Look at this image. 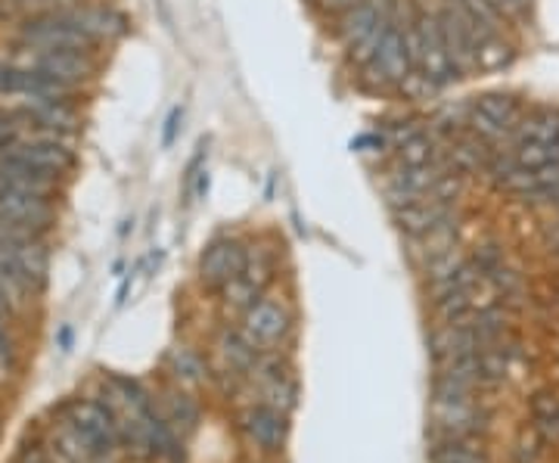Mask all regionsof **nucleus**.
<instances>
[{
    "label": "nucleus",
    "mask_w": 559,
    "mask_h": 463,
    "mask_svg": "<svg viewBox=\"0 0 559 463\" xmlns=\"http://www.w3.org/2000/svg\"><path fill=\"white\" fill-rule=\"evenodd\" d=\"M404 25H407V40H411V54H414V72L419 79L426 81L432 91L451 87L454 81H460L457 66L451 62L444 38H441L436 10L407 7Z\"/></svg>",
    "instance_id": "f257e3e1"
},
{
    "label": "nucleus",
    "mask_w": 559,
    "mask_h": 463,
    "mask_svg": "<svg viewBox=\"0 0 559 463\" xmlns=\"http://www.w3.org/2000/svg\"><path fill=\"white\" fill-rule=\"evenodd\" d=\"M432 420H436V442L448 439H476L488 426V414L476 399L466 402H432Z\"/></svg>",
    "instance_id": "f8f14e48"
},
{
    "label": "nucleus",
    "mask_w": 559,
    "mask_h": 463,
    "mask_svg": "<svg viewBox=\"0 0 559 463\" xmlns=\"http://www.w3.org/2000/svg\"><path fill=\"white\" fill-rule=\"evenodd\" d=\"M392 218L399 224V230L414 240V237H423L429 230H436L441 224L457 222V202H439V200H419L414 205H404V209H395Z\"/></svg>",
    "instance_id": "4468645a"
},
{
    "label": "nucleus",
    "mask_w": 559,
    "mask_h": 463,
    "mask_svg": "<svg viewBox=\"0 0 559 463\" xmlns=\"http://www.w3.org/2000/svg\"><path fill=\"white\" fill-rule=\"evenodd\" d=\"M240 432L246 436V442L252 448H259L261 454H280L286 448L289 439V414H283L277 407L264 402H252L249 407H242L240 417Z\"/></svg>",
    "instance_id": "9d476101"
},
{
    "label": "nucleus",
    "mask_w": 559,
    "mask_h": 463,
    "mask_svg": "<svg viewBox=\"0 0 559 463\" xmlns=\"http://www.w3.org/2000/svg\"><path fill=\"white\" fill-rule=\"evenodd\" d=\"M159 407L162 414H165V420L171 424V429L178 432L183 442L197 432V426H200V404H197V399L190 392H183L180 385H175V389L165 392V402Z\"/></svg>",
    "instance_id": "6ab92c4d"
},
{
    "label": "nucleus",
    "mask_w": 559,
    "mask_h": 463,
    "mask_svg": "<svg viewBox=\"0 0 559 463\" xmlns=\"http://www.w3.org/2000/svg\"><path fill=\"white\" fill-rule=\"evenodd\" d=\"M20 44H25L28 50H75V54L97 50V44L66 16V10L28 16L20 25Z\"/></svg>",
    "instance_id": "423d86ee"
},
{
    "label": "nucleus",
    "mask_w": 559,
    "mask_h": 463,
    "mask_svg": "<svg viewBox=\"0 0 559 463\" xmlns=\"http://www.w3.org/2000/svg\"><path fill=\"white\" fill-rule=\"evenodd\" d=\"M215 355L224 364V373H230L237 380H246L261 358V352L242 336V330H221L215 340Z\"/></svg>",
    "instance_id": "f3484780"
},
{
    "label": "nucleus",
    "mask_w": 559,
    "mask_h": 463,
    "mask_svg": "<svg viewBox=\"0 0 559 463\" xmlns=\"http://www.w3.org/2000/svg\"><path fill=\"white\" fill-rule=\"evenodd\" d=\"M360 69L370 75L373 87H380V91H392V87L401 91L414 79V54H411V40H407V25L401 16L385 28L380 47Z\"/></svg>",
    "instance_id": "20e7f679"
},
{
    "label": "nucleus",
    "mask_w": 559,
    "mask_h": 463,
    "mask_svg": "<svg viewBox=\"0 0 559 463\" xmlns=\"http://www.w3.org/2000/svg\"><path fill=\"white\" fill-rule=\"evenodd\" d=\"M441 156H444V150H439V143H436L429 128H411V131L395 143V159H399V165L419 168V165L439 162Z\"/></svg>",
    "instance_id": "aec40b11"
},
{
    "label": "nucleus",
    "mask_w": 559,
    "mask_h": 463,
    "mask_svg": "<svg viewBox=\"0 0 559 463\" xmlns=\"http://www.w3.org/2000/svg\"><path fill=\"white\" fill-rule=\"evenodd\" d=\"M395 20H399V0H360L352 10H345L342 16H336V38L345 47V57L364 66Z\"/></svg>",
    "instance_id": "f03ea898"
},
{
    "label": "nucleus",
    "mask_w": 559,
    "mask_h": 463,
    "mask_svg": "<svg viewBox=\"0 0 559 463\" xmlns=\"http://www.w3.org/2000/svg\"><path fill=\"white\" fill-rule=\"evenodd\" d=\"M180 121H183V109H180V106H175V109L168 112V119H165V128H162V146H165V150H171V146H175V141H178Z\"/></svg>",
    "instance_id": "a878e982"
},
{
    "label": "nucleus",
    "mask_w": 559,
    "mask_h": 463,
    "mask_svg": "<svg viewBox=\"0 0 559 463\" xmlns=\"http://www.w3.org/2000/svg\"><path fill=\"white\" fill-rule=\"evenodd\" d=\"M293 311L289 305L280 299H267L259 296L255 302L242 311L240 330L249 343L255 345L259 352H280V345L289 340L293 333Z\"/></svg>",
    "instance_id": "1a4fd4ad"
},
{
    "label": "nucleus",
    "mask_w": 559,
    "mask_h": 463,
    "mask_svg": "<svg viewBox=\"0 0 559 463\" xmlns=\"http://www.w3.org/2000/svg\"><path fill=\"white\" fill-rule=\"evenodd\" d=\"M81 0H10V7H16L28 16H40V13H60L66 7H75Z\"/></svg>",
    "instance_id": "393cba45"
},
{
    "label": "nucleus",
    "mask_w": 559,
    "mask_h": 463,
    "mask_svg": "<svg viewBox=\"0 0 559 463\" xmlns=\"http://www.w3.org/2000/svg\"><path fill=\"white\" fill-rule=\"evenodd\" d=\"M249 264V249L237 237H218L212 240L200 256V281L209 289H224L240 277Z\"/></svg>",
    "instance_id": "9b49d317"
},
{
    "label": "nucleus",
    "mask_w": 559,
    "mask_h": 463,
    "mask_svg": "<svg viewBox=\"0 0 559 463\" xmlns=\"http://www.w3.org/2000/svg\"><path fill=\"white\" fill-rule=\"evenodd\" d=\"M432 463H491L488 454L481 451L476 439H448L436 442L432 448Z\"/></svg>",
    "instance_id": "4be33fe9"
},
{
    "label": "nucleus",
    "mask_w": 559,
    "mask_h": 463,
    "mask_svg": "<svg viewBox=\"0 0 559 463\" xmlns=\"http://www.w3.org/2000/svg\"><path fill=\"white\" fill-rule=\"evenodd\" d=\"M516 138H532V141L557 143L559 146V106H547L544 103V106L525 109L520 128H516Z\"/></svg>",
    "instance_id": "412c9836"
},
{
    "label": "nucleus",
    "mask_w": 559,
    "mask_h": 463,
    "mask_svg": "<svg viewBox=\"0 0 559 463\" xmlns=\"http://www.w3.org/2000/svg\"><path fill=\"white\" fill-rule=\"evenodd\" d=\"M355 3H360V0H314V7H318L320 13H323V16H333V20L342 16L345 10H352Z\"/></svg>",
    "instance_id": "bb28decb"
},
{
    "label": "nucleus",
    "mask_w": 559,
    "mask_h": 463,
    "mask_svg": "<svg viewBox=\"0 0 559 463\" xmlns=\"http://www.w3.org/2000/svg\"><path fill=\"white\" fill-rule=\"evenodd\" d=\"M165 367H168L171 380L180 389H200L202 383L212 380L205 358H202L197 348H190V345H175L168 352V358H165Z\"/></svg>",
    "instance_id": "a211bd4d"
},
{
    "label": "nucleus",
    "mask_w": 559,
    "mask_h": 463,
    "mask_svg": "<svg viewBox=\"0 0 559 463\" xmlns=\"http://www.w3.org/2000/svg\"><path fill=\"white\" fill-rule=\"evenodd\" d=\"M550 205H554V209L559 212V190H557V197H554V202H550Z\"/></svg>",
    "instance_id": "c756f323"
},
{
    "label": "nucleus",
    "mask_w": 559,
    "mask_h": 463,
    "mask_svg": "<svg viewBox=\"0 0 559 463\" xmlns=\"http://www.w3.org/2000/svg\"><path fill=\"white\" fill-rule=\"evenodd\" d=\"M436 16H439V28L441 38H444V47H448V57L457 66L460 79L476 75L479 72L481 47V35L476 32V25L466 20V13L460 10L457 0H439Z\"/></svg>",
    "instance_id": "0eeeda50"
},
{
    "label": "nucleus",
    "mask_w": 559,
    "mask_h": 463,
    "mask_svg": "<svg viewBox=\"0 0 559 463\" xmlns=\"http://www.w3.org/2000/svg\"><path fill=\"white\" fill-rule=\"evenodd\" d=\"M22 66H32V69H38L44 75L62 81L75 91L84 81L94 79V72H97L94 54H75V50H28V60Z\"/></svg>",
    "instance_id": "ddd939ff"
},
{
    "label": "nucleus",
    "mask_w": 559,
    "mask_h": 463,
    "mask_svg": "<svg viewBox=\"0 0 559 463\" xmlns=\"http://www.w3.org/2000/svg\"><path fill=\"white\" fill-rule=\"evenodd\" d=\"M429 348H432V358L436 364L454 361L463 355H473L479 352V340H476V330L469 327V321H448L441 323L439 330L429 336Z\"/></svg>",
    "instance_id": "dca6fc26"
},
{
    "label": "nucleus",
    "mask_w": 559,
    "mask_h": 463,
    "mask_svg": "<svg viewBox=\"0 0 559 463\" xmlns=\"http://www.w3.org/2000/svg\"><path fill=\"white\" fill-rule=\"evenodd\" d=\"M535 429L544 442H559V402L554 395H538L532 404Z\"/></svg>",
    "instance_id": "5701e85b"
},
{
    "label": "nucleus",
    "mask_w": 559,
    "mask_h": 463,
    "mask_svg": "<svg viewBox=\"0 0 559 463\" xmlns=\"http://www.w3.org/2000/svg\"><path fill=\"white\" fill-rule=\"evenodd\" d=\"M255 389V402L271 404L283 414H293L299 404V380L296 370L286 358H280V352H261V358L252 367V373L246 377Z\"/></svg>",
    "instance_id": "6e6552de"
},
{
    "label": "nucleus",
    "mask_w": 559,
    "mask_h": 463,
    "mask_svg": "<svg viewBox=\"0 0 559 463\" xmlns=\"http://www.w3.org/2000/svg\"><path fill=\"white\" fill-rule=\"evenodd\" d=\"M69 343H72V330L66 327V330L60 333V345H62V348H69Z\"/></svg>",
    "instance_id": "c85d7f7f"
},
{
    "label": "nucleus",
    "mask_w": 559,
    "mask_h": 463,
    "mask_svg": "<svg viewBox=\"0 0 559 463\" xmlns=\"http://www.w3.org/2000/svg\"><path fill=\"white\" fill-rule=\"evenodd\" d=\"M193 178H197V187H193V193H197V200H202V197L209 193V171L202 168V171H197Z\"/></svg>",
    "instance_id": "cd10ccee"
},
{
    "label": "nucleus",
    "mask_w": 559,
    "mask_h": 463,
    "mask_svg": "<svg viewBox=\"0 0 559 463\" xmlns=\"http://www.w3.org/2000/svg\"><path fill=\"white\" fill-rule=\"evenodd\" d=\"M66 16L94 44H109L128 32V20L116 7H106V3H75V7H66Z\"/></svg>",
    "instance_id": "2eb2a0df"
},
{
    "label": "nucleus",
    "mask_w": 559,
    "mask_h": 463,
    "mask_svg": "<svg viewBox=\"0 0 559 463\" xmlns=\"http://www.w3.org/2000/svg\"><path fill=\"white\" fill-rule=\"evenodd\" d=\"M20 367V345L13 340L7 321L0 318V373H13Z\"/></svg>",
    "instance_id": "b1692460"
},
{
    "label": "nucleus",
    "mask_w": 559,
    "mask_h": 463,
    "mask_svg": "<svg viewBox=\"0 0 559 463\" xmlns=\"http://www.w3.org/2000/svg\"><path fill=\"white\" fill-rule=\"evenodd\" d=\"M0 222L44 237L57 224V202H53V197L38 193V190L0 181Z\"/></svg>",
    "instance_id": "39448f33"
},
{
    "label": "nucleus",
    "mask_w": 559,
    "mask_h": 463,
    "mask_svg": "<svg viewBox=\"0 0 559 463\" xmlns=\"http://www.w3.org/2000/svg\"><path fill=\"white\" fill-rule=\"evenodd\" d=\"M62 426L87 448V454H94L100 461H112L119 454V424H116L112 407L103 399H75L66 404Z\"/></svg>",
    "instance_id": "7ed1b4c3"
}]
</instances>
